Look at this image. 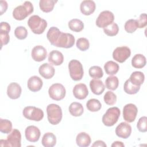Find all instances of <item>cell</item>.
Returning <instances> with one entry per match:
<instances>
[{"mask_svg": "<svg viewBox=\"0 0 147 147\" xmlns=\"http://www.w3.org/2000/svg\"><path fill=\"white\" fill-rule=\"evenodd\" d=\"M33 6L30 1H25L22 5L17 6L13 11V17L16 20L21 21L33 12Z\"/></svg>", "mask_w": 147, "mask_h": 147, "instance_id": "cell-1", "label": "cell"}, {"mask_svg": "<svg viewBox=\"0 0 147 147\" xmlns=\"http://www.w3.org/2000/svg\"><path fill=\"white\" fill-rule=\"evenodd\" d=\"M28 25L33 33L42 34L47 26V22L37 15L32 16L28 21Z\"/></svg>", "mask_w": 147, "mask_h": 147, "instance_id": "cell-2", "label": "cell"}, {"mask_svg": "<svg viewBox=\"0 0 147 147\" xmlns=\"http://www.w3.org/2000/svg\"><path fill=\"white\" fill-rule=\"evenodd\" d=\"M47 113L48 120L53 125H57L62 119L61 108L56 104L52 103L48 105L47 107Z\"/></svg>", "mask_w": 147, "mask_h": 147, "instance_id": "cell-3", "label": "cell"}, {"mask_svg": "<svg viewBox=\"0 0 147 147\" xmlns=\"http://www.w3.org/2000/svg\"><path fill=\"white\" fill-rule=\"evenodd\" d=\"M120 114V110L117 107H112L108 109L102 117L103 123L106 126H113L117 122Z\"/></svg>", "mask_w": 147, "mask_h": 147, "instance_id": "cell-4", "label": "cell"}, {"mask_svg": "<svg viewBox=\"0 0 147 147\" xmlns=\"http://www.w3.org/2000/svg\"><path fill=\"white\" fill-rule=\"evenodd\" d=\"M68 69L71 79L75 81L80 80L84 74L82 63L77 60H72L69 62Z\"/></svg>", "mask_w": 147, "mask_h": 147, "instance_id": "cell-5", "label": "cell"}, {"mask_svg": "<svg viewBox=\"0 0 147 147\" xmlns=\"http://www.w3.org/2000/svg\"><path fill=\"white\" fill-rule=\"evenodd\" d=\"M75 41V37L72 34L61 32L54 44V46L60 48H69L74 46Z\"/></svg>", "mask_w": 147, "mask_h": 147, "instance_id": "cell-6", "label": "cell"}, {"mask_svg": "<svg viewBox=\"0 0 147 147\" xmlns=\"http://www.w3.org/2000/svg\"><path fill=\"white\" fill-rule=\"evenodd\" d=\"M22 114L26 119L34 121H40L44 117L43 111L34 106L25 107L23 110Z\"/></svg>", "mask_w": 147, "mask_h": 147, "instance_id": "cell-7", "label": "cell"}, {"mask_svg": "<svg viewBox=\"0 0 147 147\" xmlns=\"http://www.w3.org/2000/svg\"><path fill=\"white\" fill-rule=\"evenodd\" d=\"M48 94L51 98L58 101L64 99L65 96L66 90L63 84L55 83L49 88Z\"/></svg>", "mask_w": 147, "mask_h": 147, "instance_id": "cell-8", "label": "cell"}, {"mask_svg": "<svg viewBox=\"0 0 147 147\" xmlns=\"http://www.w3.org/2000/svg\"><path fill=\"white\" fill-rule=\"evenodd\" d=\"M114 20V14L109 10L102 11L96 20V25L100 28H104L113 22Z\"/></svg>", "mask_w": 147, "mask_h": 147, "instance_id": "cell-9", "label": "cell"}, {"mask_svg": "<svg viewBox=\"0 0 147 147\" xmlns=\"http://www.w3.org/2000/svg\"><path fill=\"white\" fill-rule=\"evenodd\" d=\"M131 55L130 49L126 46L118 47L113 52V59L120 63L125 62Z\"/></svg>", "mask_w": 147, "mask_h": 147, "instance_id": "cell-10", "label": "cell"}, {"mask_svg": "<svg viewBox=\"0 0 147 147\" xmlns=\"http://www.w3.org/2000/svg\"><path fill=\"white\" fill-rule=\"evenodd\" d=\"M138 113L137 106L133 103H128L123 109V117L125 121L131 123L134 121Z\"/></svg>", "mask_w": 147, "mask_h": 147, "instance_id": "cell-11", "label": "cell"}, {"mask_svg": "<svg viewBox=\"0 0 147 147\" xmlns=\"http://www.w3.org/2000/svg\"><path fill=\"white\" fill-rule=\"evenodd\" d=\"M7 142L8 146L21 147V134L20 131L14 129L7 137Z\"/></svg>", "mask_w": 147, "mask_h": 147, "instance_id": "cell-12", "label": "cell"}, {"mask_svg": "<svg viewBox=\"0 0 147 147\" xmlns=\"http://www.w3.org/2000/svg\"><path fill=\"white\" fill-rule=\"evenodd\" d=\"M26 139L32 142H35L38 141L41 133L40 129L35 126H28L25 131Z\"/></svg>", "mask_w": 147, "mask_h": 147, "instance_id": "cell-13", "label": "cell"}, {"mask_svg": "<svg viewBox=\"0 0 147 147\" xmlns=\"http://www.w3.org/2000/svg\"><path fill=\"white\" fill-rule=\"evenodd\" d=\"M131 133V127L126 122H122L120 123L115 128V134L120 138L126 139L129 138Z\"/></svg>", "mask_w": 147, "mask_h": 147, "instance_id": "cell-14", "label": "cell"}, {"mask_svg": "<svg viewBox=\"0 0 147 147\" xmlns=\"http://www.w3.org/2000/svg\"><path fill=\"white\" fill-rule=\"evenodd\" d=\"M31 56L34 61L40 62L46 59L47 51L44 47L41 45H36L32 49Z\"/></svg>", "mask_w": 147, "mask_h": 147, "instance_id": "cell-15", "label": "cell"}, {"mask_svg": "<svg viewBox=\"0 0 147 147\" xmlns=\"http://www.w3.org/2000/svg\"><path fill=\"white\" fill-rule=\"evenodd\" d=\"M74 96L78 99H84L88 95V90L87 86L84 83L76 84L73 88Z\"/></svg>", "mask_w": 147, "mask_h": 147, "instance_id": "cell-16", "label": "cell"}, {"mask_svg": "<svg viewBox=\"0 0 147 147\" xmlns=\"http://www.w3.org/2000/svg\"><path fill=\"white\" fill-rule=\"evenodd\" d=\"M22 92V89L20 84L17 83L13 82L9 84L7 88V94L11 99H17L20 98Z\"/></svg>", "mask_w": 147, "mask_h": 147, "instance_id": "cell-17", "label": "cell"}, {"mask_svg": "<svg viewBox=\"0 0 147 147\" xmlns=\"http://www.w3.org/2000/svg\"><path fill=\"white\" fill-rule=\"evenodd\" d=\"M38 72L40 75L44 78L49 79L54 76L55 70L54 67L50 64L44 63L40 66Z\"/></svg>", "mask_w": 147, "mask_h": 147, "instance_id": "cell-18", "label": "cell"}, {"mask_svg": "<svg viewBox=\"0 0 147 147\" xmlns=\"http://www.w3.org/2000/svg\"><path fill=\"white\" fill-rule=\"evenodd\" d=\"M95 8V3L91 0L83 1L80 5V11L85 16H89L92 14L94 12Z\"/></svg>", "mask_w": 147, "mask_h": 147, "instance_id": "cell-19", "label": "cell"}, {"mask_svg": "<svg viewBox=\"0 0 147 147\" xmlns=\"http://www.w3.org/2000/svg\"><path fill=\"white\" fill-rule=\"evenodd\" d=\"M28 87L32 92L40 91L43 85L42 80L37 76H31L28 80Z\"/></svg>", "mask_w": 147, "mask_h": 147, "instance_id": "cell-20", "label": "cell"}, {"mask_svg": "<svg viewBox=\"0 0 147 147\" xmlns=\"http://www.w3.org/2000/svg\"><path fill=\"white\" fill-rule=\"evenodd\" d=\"M64 61V56L61 52L57 50L52 51L48 55V61L55 65H61Z\"/></svg>", "mask_w": 147, "mask_h": 147, "instance_id": "cell-21", "label": "cell"}, {"mask_svg": "<svg viewBox=\"0 0 147 147\" xmlns=\"http://www.w3.org/2000/svg\"><path fill=\"white\" fill-rule=\"evenodd\" d=\"M90 87L93 94L99 95L103 93L105 87L102 80L94 79L90 82Z\"/></svg>", "mask_w": 147, "mask_h": 147, "instance_id": "cell-22", "label": "cell"}, {"mask_svg": "<svg viewBox=\"0 0 147 147\" xmlns=\"http://www.w3.org/2000/svg\"><path fill=\"white\" fill-rule=\"evenodd\" d=\"M76 142L80 147L88 146L91 144L90 136L85 132H80L76 137Z\"/></svg>", "mask_w": 147, "mask_h": 147, "instance_id": "cell-23", "label": "cell"}, {"mask_svg": "<svg viewBox=\"0 0 147 147\" xmlns=\"http://www.w3.org/2000/svg\"><path fill=\"white\" fill-rule=\"evenodd\" d=\"M56 138L55 135L51 132L46 133L44 134L41 144L45 147H53L56 145Z\"/></svg>", "mask_w": 147, "mask_h": 147, "instance_id": "cell-24", "label": "cell"}, {"mask_svg": "<svg viewBox=\"0 0 147 147\" xmlns=\"http://www.w3.org/2000/svg\"><path fill=\"white\" fill-rule=\"evenodd\" d=\"M146 63V57L142 54H136L131 59V65L136 68H142L145 66Z\"/></svg>", "mask_w": 147, "mask_h": 147, "instance_id": "cell-25", "label": "cell"}, {"mask_svg": "<svg viewBox=\"0 0 147 147\" xmlns=\"http://www.w3.org/2000/svg\"><path fill=\"white\" fill-rule=\"evenodd\" d=\"M83 111L84 110L82 105L79 102H72L69 106V112L74 117L81 116L83 113Z\"/></svg>", "mask_w": 147, "mask_h": 147, "instance_id": "cell-26", "label": "cell"}, {"mask_svg": "<svg viewBox=\"0 0 147 147\" xmlns=\"http://www.w3.org/2000/svg\"><path fill=\"white\" fill-rule=\"evenodd\" d=\"M129 79L132 84L136 86H141L144 82L145 76L141 71H134L131 74Z\"/></svg>", "mask_w": 147, "mask_h": 147, "instance_id": "cell-27", "label": "cell"}, {"mask_svg": "<svg viewBox=\"0 0 147 147\" xmlns=\"http://www.w3.org/2000/svg\"><path fill=\"white\" fill-rule=\"evenodd\" d=\"M104 69L107 75L113 76L118 72L119 69V67L117 63L110 60L107 61L105 63L104 65Z\"/></svg>", "mask_w": 147, "mask_h": 147, "instance_id": "cell-28", "label": "cell"}, {"mask_svg": "<svg viewBox=\"0 0 147 147\" xmlns=\"http://www.w3.org/2000/svg\"><path fill=\"white\" fill-rule=\"evenodd\" d=\"M56 2L57 1L55 0H40L39 2V6L42 11L49 13L52 11Z\"/></svg>", "mask_w": 147, "mask_h": 147, "instance_id": "cell-29", "label": "cell"}, {"mask_svg": "<svg viewBox=\"0 0 147 147\" xmlns=\"http://www.w3.org/2000/svg\"><path fill=\"white\" fill-rule=\"evenodd\" d=\"M60 32L61 31L55 26H52L48 30L47 34V37L52 45H54Z\"/></svg>", "mask_w": 147, "mask_h": 147, "instance_id": "cell-30", "label": "cell"}, {"mask_svg": "<svg viewBox=\"0 0 147 147\" xmlns=\"http://www.w3.org/2000/svg\"><path fill=\"white\" fill-rule=\"evenodd\" d=\"M68 25L71 30L76 32H79L84 28L83 22L79 19H72L70 20L68 22Z\"/></svg>", "mask_w": 147, "mask_h": 147, "instance_id": "cell-31", "label": "cell"}, {"mask_svg": "<svg viewBox=\"0 0 147 147\" xmlns=\"http://www.w3.org/2000/svg\"><path fill=\"white\" fill-rule=\"evenodd\" d=\"M119 85L118 78L115 76H110L105 80L106 87L110 90H115Z\"/></svg>", "mask_w": 147, "mask_h": 147, "instance_id": "cell-32", "label": "cell"}, {"mask_svg": "<svg viewBox=\"0 0 147 147\" xmlns=\"http://www.w3.org/2000/svg\"><path fill=\"white\" fill-rule=\"evenodd\" d=\"M140 89V86H136L132 84L129 80V79L126 80L124 83V86H123L124 91L128 94H130V95L135 94L138 92Z\"/></svg>", "mask_w": 147, "mask_h": 147, "instance_id": "cell-33", "label": "cell"}, {"mask_svg": "<svg viewBox=\"0 0 147 147\" xmlns=\"http://www.w3.org/2000/svg\"><path fill=\"white\" fill-rule=\"evenodd\" d=\"M86 107L89 111L92 112H96L101 109L102 105L99 100L93 98L89 99L87 102Z\"/></svg>", "mask_w": 147, "mask_h": 147, "instance_id": "cell-34", "label": "cell"}, {"mask_svg": "<svg viewBox=\"0 0 147 147\" xmlns=\"http://www.w3.org/2000/svg\"><path fill=\"white\" fill-rule=\"evenodd\" d=\"M12 130V123L10 121L6 119H0V131L1 132L8 134Z\"/></svg>", "mask_w": 147, "mask_h": 147, "instance_id": "cell-35", "label": "cell"}, {"mask_svg": "<svg viewBox=\"0 0 147 147\" xmlns=\"http://www.w3.org/2000/svg\"><path fill=\"white\" fill-rule=\"evenodd\" d=\"M103 31L105 33L109 36H114L118 34L119 27L116 23L113 22L109 25L104 28Z\"/></svg>", "mask_w": 147, "mask_h": 147, "instance_id": "cell-36", "label": "cell"}, {"mask_svg": "<svg viewBox=\"0 0 147 147\" xmlns=\"http://www.w3.org/2000/svg\"><path fill=\"white\" fill-rule=\"evenodd\" d=\"M125 30L126 32L129 33H132L134 32L137 28H138V23L137 20L130 19L128 20L125 24Z\"/></svg>", "mask_w": 147, "mask_h": 147, "instance_id": "cell-37", "label": "cell"}, {"mask_svg": "<svg viewBox=\"0 0 147 147\" xmlns=\"http://www.w3.org/2000/svg\"><path fill=\"white\" fill-rule=\"evenodd\" d=\"M88 73L90 76L94 79H99L103 76V72L99 66H92L90 68Z\"/></svg>", "mask_w": 147, "mask_h": 147, "instance_id": "cell-38", "label": "cell"}, {"mask_svg": "<svg viewBox=\"0 0 147 147\" xmlns=\"http://www.w3.org/2000/svg\"><path fill=\"white\" fill-rule=\"evenodd\" d=\"M105 102L108 105H113L116 103L117 95L112 91H108L106 92L103 97Z\"/></svg>", "mask_w": 147, "mask_h": 147, "instance_id": "cell-39", "label": "cell"}, {"mask_svg": "<svg viewBox=\"0 0 147 147\" xmlns=\"http://www.w3.org/2000/svg\"><path fill=\"white\" fill-rule=\"evenodd\" d=\"M14 35L19 40L25 39L28 36V31L24 26H20L14 30Z\"/></svg>", "mask_w": 147, "mask_h": 147, "instance_id": "cell-40", "label": "cell"}, {"mask_svg": "<svg viewBox=\"0 0 147 147\" xmlns=\"http://www.w3.org/2000/svg\"><path fill=\"white\" fill-rule=\"evenodd\" d=\"M77 48L82 51L87 50L90 47V42L86 38L81 37L77 40L76 43Z\"/></svg>", "mask_w": 147, "mask_h": 147, "instance_id": "cell-41", "label": "cell"}, {"mask_svg": "<svg viewBox=\"0 0 147 147\" xmlns=\"http://www.w3.org/2000/svg\"><path fill=\"white\" fill-rule=\"evenodd\" d=\"M147 117L145 116L141 117L137 124V127L138 130L142 133L146 132L147 131Z\"/></svg>", "mask_w": 147, "mask_h": 147, "instance_id": "cell-42", "label": "cell"}, {"mask_svg": "<svg viewBox=\"0 0 147 147\" xmlns=\"http://www.w3.org/2000/svg\"><path fill=\"white\" fill-rule=\"evenodd\" d=\"M9 32L0 30V38H1V48L3 45L8 44L10 40V36L9 34Z\"/></svg>", "mask_w": 147, "mask_h": 147, "instance_id": "cell-43", "label": "cell"}, {"mask_svg": "<svg viewBox=\"0 0 147 147\" xmlns=\"http://www.w3.org/2000/svg\"><path fill=\"white\" fill-rule=\"evenodd\" d=\"M138 28H143L146 25V13H142L141 14L139 18L137 20Z\"/></svg>", "mask_w": 147, "mask_h": 147, "instance_id": "cell-44", "label": "cell"}, {"mask_svg": "<svg viewBox=\"0 0 147 147\" xmlns=\"http://www.w3.org/2000/svg\"><path fill=\"white\" fill-rule=\"evenodd\" d=\"M0 30H5L10 32V25L6 22H1L0 26Z\"/></svg>", "mask_w": 147, "mask_h": 147, "instance_id": "cell-45", "label": "cell"}, {"mask_svg": "<svg viewBox=\"0 0 147 147\" xmlns=\"http://www.w3.org/2000/svg\"><path fill=\"white\" fill-rule=\"evenodd\" d=\"M1 15H2L3 13H5L7 9V3L5 1H1Z\"/></svg>", "mask_w": 147, "mask_h": 147, "instance_id": "cell-46", "label": "cell"}, {"mask_svg": "<svg viewBox=\"0 0 147 147\" xmlns=\"http://www.w3.org/2000/svg\"><path fill=\"white\" fill-rule=\"evenodd\" d=\"M92 147L94 146H100V147H106L107 145L105 143L104 141H102V140H97L96 141H95L94 142V144L92 145Z\"/></svg>", "mask_w": 147, "mask_h": 147, "instance_id": "cell-47", "label": "cell"}, {"mask_svg": "<svg viewBox=\"0 0 147 147\" xmlns=\"http://www.w3.org/2000/svg\"><path fill=\"white\" fill-rule=\"evenodd\" d=\"M112 147H124L125 145L121 141H115L111 144Z\"/></svg>", "mask_w": 147, "mask_h": 147, "instance_id": "cell-48", "label": "cell"}, {"mask_svg": "<svg viewBox=\"0 0 147 147\" xmlns=\"http://www.w3.org/2000/svg\"><path fill=\"white\" fill-rule=\"evenodd\" d=\"M0 146H8L6 140H0Z\"/></svg>", "mask_w": 147, "mask_h": 147, "instance_id": "cell-49", "label": "cell"}]
</instances>
